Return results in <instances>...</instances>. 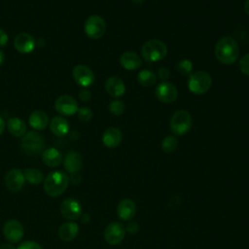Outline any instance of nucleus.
I'll list each match as a JSON object with an SVG mask.
<instances>
[{
	"instance_id": "obj_1",
	"label": "nucleus",
	"mask_w": 249,
	"mask_h": 249,
	"mask_svg": "<svg viewBox=\"0 0 249 249\" xmlns=\"http://www.w3.org/2000/svg\"><path fill=\"white\" fill-rule=\"evenodd\" d=\"M214 53L218 61L225 65L233 64L239 55V47L231 36L221 38L215 45Z\"/></svg>"
},
{
	"instance_id": "obj_42",
	"label": "nucleus",
	"mask_w": 249,
	"mask_h": 249,
	"mask_svg": "<svg viewBox=\"0 0 249 249\" xmlns=\"http://www.w3.org/2000/svg\"><path fill=\"white\" fill-rule=\"evenodd\" d=\"M133 3H135V4H141L144 0H131Z\"/></svg>"
},
{
	"instance_id": "obj_23",
	"label": "nucleus",
	"mask_w": 249,
	"mask_h": 249,
	"mask_svg": "<svg viewBox=\"0 0 249 249\" xmlns=\"http://www.w3.org/2000/svg\"><path fill=\"white\" fill-rule=\"evenodd\" d=\"M79 233V226L74 222L63 223L58 229V235L65 242L72 241Z\"/></svg>"
},
{
	"instance_id": "obj_7",
	"label": "nucleus",
	"mask_w": 249,
	"mask_h": 249,
	"mask_svg": "<svg viewBox=\"0 0 249 249\" xmlns=\"http://www.w3.org/2000/svg\"><path fill=\"white\" fill-rule=\"evenodd\" d=\"M84 30L88 37L91 39H99L105 34L106 22L102 17L92 15L87 18Z\"/></svg>"
},
{
	"instance_id": "obj_3",
	"label": "nucleus",
	"mask_w": 249,
	"mask_h": 249,
	"mask_svg": "<svg viewBox=\"0 0 249 249\" xmlns=\"http://www.w3.org/2000/svg\"><path fill=\"white\" fill-rule=\"evenodd\" d=\"M167 54L166 45L158 39H152L145 42L141 48V57L149 63L158 62L163 59Z\"/></svg>"
},
{
	"instance_id": "obj_29",
	"label": "nucleus",
	"mask_w": 249,
	"mask_h": 249,
	"mask_svg": "<svg viewBox=\"0 0 249 249\" xmlns=\"http://www.w3.org/2000/svg\"><path fill=\"white\" fill-rule=\"evenodd\" d=\"M177 70L181 75H190L193 71V62L188 58L181 59L177 63Z\"/></svg>"
},
{
	"instance_id": "obj_8",
	"label": "nucleus",
	"mask_w": 249,
	"mask_h": 249,
	"mask_svg": "<svg viewBox=\"0 0 249 249\" xmlns=\"http://www.w3.org/2000/svg\"><path fill=\"white\" fill-rule=\"evenodd\" d=\"M54 109L62 116H73L78 112V101L71 95H60L54 102Z\"/></svg>"
},
{
	"instance_id": "obj_36",
	"label": "nucleus",
	"mask_w": 249,
	"mask_h": 249,
	"mask_svg": "<svg viewBox=\"0 0 249 249\" xmlns=\"http://www.w3.org/2000/svg\"><path fill=\"white\" fill-rule=\"evenodd\" d=\"M125 231H127L131 234H134V233H136L139 231V225L136 222H130L127 225Z\"/></svg>"
},
{
	"instance_id": "obj_40",
	"label": "nucleus",
	"mask_w": 249,
	"mask_h": 249,
	"mask_svg": "<svg viewBox=\"0 0 249 249\" xmlns=\"http://www.w3.org/2000/svg\"><path fill=\"white\" fill-rule=\"evenodd\" d=\"M244 12L247 16H249V0H246L244 3Z\"/></svg>"
},
{
	"instance_id": "obj_10",
	"label": "nucleus",
	"mask_w": 249,
	"mask_h": 249,
	"mask_svg": "<svg viewBox=\"0 0 249 249\" xmlns=\"http://www.w3.org/2000/svg\"><path fill=\"white\" fill-rule=\"evenodd\" d=\"M125 235V228L122 223L112 222L104 231V238L110 245H117L123 241Z\"/></svg>"
},
{
	"instance_id": "obj_20",
	"label": "nucleus",
	"mask_w": 249,
	"mask_h": 249,
	"mask_svg": "<svg viewBox=\"0 0 249 249\" xmlns=\"http://www.w3.org/2000/svg\"><path fill=\"white\" fill-rule=\"evenodd\" d=\"M123 141V133L117 127L107 128L102 135V142L108 148H116Z\"/></svg>"
},
{
	"instance_id": "obj_27",
	"label": "nucleus",
	"mask_w": 249,
	"mask_h": 249,
	"mask_svg": "<svg viewBox=\"0 0 249 249\" xmlns=\"http://www.w3.org/2000/svg\"><path fill=\"white\" fill-rule=\"evenodd\" d=\"M23 174H24L25 181H27L29 184H32V185H38L44 180L43 173L37 168H33V167L26 168L23 171Z\"/></svg>"
},
{
	"instance_id": "obj_21",
	"label": "nucleus",
	"mask_w": 249,
	"mask_h": 249,
	"mask_svg": "<svg viewBox=\"0 0 249 249\" xmlns=\"http://www.w3.org/2000/svg\"><path fill=\"white\" fill-rule=\"evenodd\" d=\"M28 123L35 130H43L49 124V117L44 111L35 110L29 115Z\"/></svg>"
},
{
	"instance_id": "obj_26",
	"label": "nucleus",
	"mask_w": 249,
	"mask_h": 249,
	"mask_svg": "<svg viewBox=\"0 0 249 249\" xmlns=\"http://www.w3.org/2000/svg\"><path fill=\"white\" fill-rule=\"evenodd\" d=\"M137 81L141 86L150 88L157 84L158 76L150 69H143L137 74Z\"/></svg>"
},
{
	"instance_id": "obj_11",
	"label": "nucleus",
	"mask_w": 249,
	"mask_h": 249,
	"mask_svg": "<svg viewBox=\"0 0 249 249\" xmlns=\"http://www.w3.org/2000/svg\"><path fill=\"white\" fill-rule=\"evenodd\" d=\"M155 94L160 101L163 103H172L177 99L178 90L173 84L167 81H162L157 86Z\"/></svg>"
},
{
	"instance_id": "obj_2",
	"label": "nucleus",
	"mask_w": 249,
	"mask_h": 249,
	"mask_svg": "<svg viewBox=\"0 0 249 249\" xmlns=\"http://www.w3.org/2000/svg\"><path fill=\"white\" fill-rule=\"evenodd\" d=\"M68 175L60 170L50 172L44 179V191L50 196H58L62 195L69 184Z\"/></svg>"
},
{
	"instance_id": "obj_16",
	"label": "nucleus",
	"mask_w": 249,
	"mask_h": 249,
	"mask_svg": "<svg viewBox=\"0 0 249 249\" xmlns=\"http://www.w3.org/2000/svg\"><path fill=\"white\" fill-rule=\"evenodd\" d=\"M106 92L114 98L123 96L125 92V85L124 81L118 77H110L105 82Z\"/></svg>"
},
{
	"instance_id": "obj_15",
	"label": "nucleus",
	"mask_w": 249,
	"mask_h": 249,
	"mask_svg": "<svg viewBox=\"0 0 249 249\" xmlns=\"http://www.w3.org/2000/svg\"><path fill=\"white\" fill-rule=\"evenodd\" d=\"M34 38L26 32H21L14 39V47L20 53H30L35 49Z\"/></svg>"
},
{
	"instance_id": "obj_41",
	"label": "nucleus",
	"mask_w": 249,
	"mask_h": 249,
	"mask_svg": "<svg viewBox=\"0 0 249 249\" xmlns=\"http://www.w3.org/2000/svg\"><path fill=\"white\" fill-rule=\"evenodd\" d=\"M5 60V55H4V53L2 51H0V66L3 64Z\"/></svg>"
},
{
	"instance_id": "obj_37",
	"label": "nucleus",
	"mask_w": 249,
	"mask_h": 249,
	"mask_svg": "<svg viewBox=\"0 0 249 249\" xmlns=\"http://www.w3.org/2000/svg\"><path fill=\"white\" fill-rule=\"evenodd\" d=\"M8 41H9V37L7 32L3 29H0V47L6 46Z\"/></svg>"
},
{
	"instance_id": "obj_38",
	"label": "nucleus",
	"mask_w": 249,
	"mask_h": 249,
	"mask_svg": "<svg viewBox=\"0 0 249 249\" xmlns=\"http://www.w3.org/2000/svg\"><path fill=\"white\" fill-rule=\"evenodd\" d=\"M0 249H17L12 243H4L0 246Z\"/></svg>"
},
{
	"instance_id": "obj_18",
	"label": "nucleus",
	"mask_w": 249,
	"mask_h": 249,
	"mask_svg": "<svg viewBox=\"0 0 249 249\" xmlns=\"http://www.w3.org/2000/svg\"><path fill=\"white\" fill-rule=\"evenodd\" d=\"M120 63L125 70L133 71L142 65V57L134 52L127 51L122 53Z\"/></svg>"
},
{
	"instance_id": "obj_25",
	"label": "nucleus",
	"mask_w": 249,
	"mask_h": 249,
	"mask_svg": "<svg viewBox=\"0 0 249 249\" xmlns=\"http://www.w3.org/2000/svg\"><path fill=\"white\" fill-rule=\"evenodd\" d=\"M9 132L16 137H22L26 133V124L19 118L13 117L7 122Z\"/></svg>"
},
{
	"instance_id": "obj_22",
	"label": "nucleus",
	"mask_w": 249,
	"mask_h": 249,
	"mask_svg": "<svg viewBox=\"0 0 249 249\" xmlns=\"http://www.w3.org/2000/svg\"><path fill=\"white\" fill-rule=\"evenodd\" d=\"M42 160L47 166L56 167L62 161V155L56 148L51 147L43 151Z\"/></svg>"
},
{
	"instance_id": "obj_31",
	"label": "nucleus",
	"mask_w": 249,
	"mask_h": 249,
	"mask_svg": "<svg viewBox=\"0 0 249 249\" xmlns=\"http://www.w3.org/2000/svg\"><path fill=\"white\" fill-rule=\"evenodd\" d=\"M77 115H78L79 120L82 121V122H85V123H88V122L91 121V119L93 117L92 111L89 107H81V108H79L78 112H77Z\"/></svg>"
},
{
	"instance_id": "obj_19",
	"label": "nucleus",
	"mask_w": 249,
	"mask_h": 249,
	"mask_svg": "<svg viewBox=\"0 0 249 249\" xmlns=\"http://www.w3.org/2000/svg\"><path fill=\"white\" fill-rule=\"evenodd\" d=\"M118 216L124 221H129L136 213V205L132 199L124 198L121 200L117 207Z\"/></svg>"
},
{
	"instance_id": "obj_33",
	"label": "nucleus",
	"mask_w": 249,
	"mask_h": 249,
	"mask_svg": "<svg viewBox=\"0 0 249 249\" xmlns=\"http://www.w3.org/2000/svg\"><path fill=\"white\" fill-rule=\"evenodd\" d=\"M17 249H42L41 245L33 240H26L21 242Z\"/></svg>"
},
{
	"instance_id": "obj_17",
	"label": "nucleus",
	"mask_w": 249,
	"mask_h": 249,
	"mask_svg": "<svg viewBox=\"0 0 249 249\" xmlns=\"http://www.w3.org/2000/svg\"><path fill=\"white\" fill-rule=\"evenodd\" d=\"M63 165L70 174L78 173L83 165L82 156L77 152H68L63 159Z\"/></svg>"
},
{
	"instance_id": "obj_32",
	"label": "nucleus",
	"mask_w": 249,
	"mask_h": 249,
	"mask_svg": "<svg viewBox=\"0 0 249 249\" xmlns=\"http://www.w3.org/2000/svg\"><path fill=\"white\" fill-rule=\"evenodd\" d=\"M239 68L243 74L249 76V53L242 56L239 61Z\"/></svg>"
},
{
	"instance_id": "obj_28",
	"label": "nucleus",
	"mask_w": 249,
	"mask_h": 249,
	"mask_svg": "<svg viewBox=\"0 0 249 249\" xmlns=\"http://www.w3.org/2000/svg\"><path fill=\"white\" fill-rule=\"evenodd\" d=\"M178 146V140L174 135H168L161 141V149L165 153H173Z\"/></svg>"
},
{
	"instance_id": "obj_34",
	"label": "nucleus",
	"mask_w": 249,
	"mask_h": 249,
	"mask_svg": "<svg viewBox=\"0 0 249 249\" xmlns=\"http://www.w3.org/2000/svg\"><path fill=\"white\" fill-rule=\"evenodd\" d=\"M79 98L83 102H88L91 98V92L87 88H84L79 91Z\"/></svg>"
},
{
	"instance_id": "obj_35",
	"label": "nucleus",
	"mask_w": 249,
	"mask_h": 249,
	"mask_svg": "<svg viewBox=\"0 0 249 249\" xmlns=\"http://www.w3.org/2000/svg\"><path fill=\"white\" fill-rule=\"evenodd\" d=\"M170 76V71L167 67H160L158 70V77L161 80V81H166Z\"/></svg>"
},
{
	"instance_id": "obj_24",
	"label": "nucleus",
	"mask_w": 249,
	"mask_h": 249,
	"mask_svg": "<svg viewBox=\"0 0 249 249\" xmlns=\"http://www.w3.org/2000/svg\"><path fill=\"white\" fill-rule=\"evenodd\" d=\"M69 123L68 121L60 116L54 117L52 119L51 123H50V128L51 131L58 137H62L65 136L68 131H69Z\"/></svg>"
},
{
	"instance_id": "obj_5",
	"label": "nucleus",
	"mask_w": 249,
	"mask_h": 249,
	"mask_svg": "<svg viewBox=\"0 0 249 249\" xmlns=\"http://www.w3.org/2000/svg\"><path fill=\"white\" fill-rule=\"evenodd\" d=\"M20 147L24 154L28 156H37L43 153L45 140L40 133L36 131H29L22 136Z\"/></svg>"
},
{
	"instance_id": "obj_39",
	"label": "nucleus",
	"mask_w": 249,
	"mask_h": 249,
	"mask_svg": "<svg viewBox=\"0 0 249 249\" xmlns=\"http://www.w3.org/2000/svg\"><path fill=\"white\" fill-rule=\"evenodd\" d=\"M5 129V121L3 120L2 117H0V135L3 133Z\"/></svg>"
},
{
	"instance_id": "obj_14",
	"label": "nucleus",
	"mask_w": 249,
	"mask_h": 249,
	"mask_svg": "<svg viewBox=\"0 0 249 249\" xmlns=\"http://www.w3.org/2000/svg\"><path fill=\"white\" fill-rule=\"evenodd\" d=\"M25 183V178L22 170L18 168H13L5 176V184L8 190L11 192L20 191Z\"/></svg>"
},
{
	"instance_id": "obj_6",
	"label": "nucleus",
	"mask_w": 249,
	"mask_h": 249,
	"mask_svg": "<svg viewBox=\"0 0 249 249\" xmlns=\"http://www.w3.org/2000/svg\"><path fill=\"white\" fill-rule=\"evenodd\" d=\"M193 125V118L191 114L186 110H178L176 111L169 123L170 130L178 136H182L187 134Z\"/></svg>"
},
{
	"instance_id": "obj_12",
	"label": "nucleus",
	"mask_w": 249,
	"mask_h": 249,
	"mask_svg": "<svg viewBox=\"0 0 249 249\" xmlns=\"http://www.w3.org/2000/svg\"><path fill=\"white\" fill-rule=\"evenodd\" d=\"M72 74L75 82L83 88H88L91 86L95 80V75L93 71L89 66L84 64L76 65L73 69Z\"/></svg>"
},
{
	"instance_id": "obj_9",
	"label": "nucleus",
	"mask_w": 249,
	"mask_h": 249,
	"mask_svg": "<svg viewBox=\"0 0 249 249\" xmlns=\"http://www.w3.org/2000/svg\"><path fill=\"white\" fill-rule=\"evenodd\" d=\"M3 233L10 243H18L23 237L24 229L19 221L12 219L5 223L3 227Z\"/></svg>"
},
{
	"instance_id": "obj_30",
	"label": "nucleus",
	"mask_w": 249,
	"mask_h": 249,
	"mask_svg": "<svg viewBox=\"0 0 249 249\" xmlns=\"http://www.w3.org/2000/svg\"><path fill=\"white\" fill-rule=\"evenodd\" d=\"M109 111L114 116H121L124 112V103L120 99H115L110 102Z\"/></svg>"
},
{
	"instance_id": "obj_4",
	"label": "nucleus",
	"mask_w": 249,
	"mask_h": 249,
	"mask_svg": "<svg viewBox=\"0 0 249 249\" xmlns=\"http://www.w3.org/2000/svg\"><path fill=\"white\" fill-rule=\"evenodd\" d=\"M212 86V78L206 71L199 70L190 74L188 89L194 94H203Z\"/></svg>"
},
{
	"instance_id": "obj_13",
	"label": "nucleus",
	"mask_w": 249,
	"mask_h": 249,
	"mask_svg": "<svg viewBox=\"0 0 249 249\" xmlns=\"http://www.w3.org/2000/svg\"><path fill=\"white\" fill-rule=\"evenodd\" d=\"M60 212L64 218L68 220H76L82 214V205L79 200L73 197H68L62 201Z\"/></svg>"
}]
</instances>
